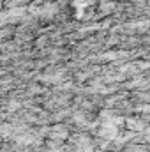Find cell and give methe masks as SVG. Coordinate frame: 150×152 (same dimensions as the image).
I'll return each mask as SVG.
<instances>
[{"mask_svg":"<svg viewBox=\"0 0 150 152\" xmlns=\"http://www.w3.org/2000/svg\"><path fill=\"white\" fill-rule=\"evenodd\" d=\"M50 136L55 138V140H64V138H67V127L66 126H55L51 129Z\"/></svg>","mask_w":150,"mask_h":152,"instance_id":"cell-1","label":"cell"},{"mask_svg":"<svg viewBox=\"0 0 150 152\" xmlns=\"http://www.w3.org/2000/svg\"><path fill=\"white\" fill-rule=\"evenodd\" d=\"M127 126L133 129V131H141L143 129V122H138L134 118H127Z\"/></svg>","mask_w":150,"mask_h":152,"instance_id":"cell-2","label":"cell"}]
</instances>
